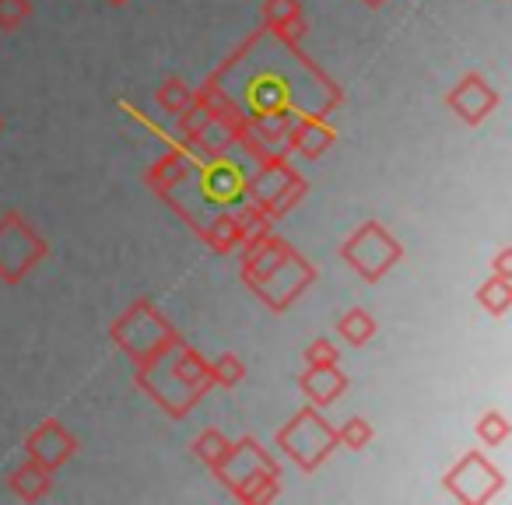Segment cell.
I'll return each instance as SVG.
<instances>
[{
  "label": "cell",
  "instance_id": "obj_1",
  "mask_svg": "<svg viewBox=\"0 0 512 505\" xmlns=\"http://www.w3.org/2000/svg\"><path fill=\"white\" fill-rule=\"evenodd\" d=\"M211 81L225 92L246 127L264 113H292L299 120L327 116L344 99L337 81L327 78L299 43H285L264 25L211 74Z\"/></svg>",
  "mask_w": 512,
  "mask_h": 505
},
{
  "label": "cell",
  "instance_id": "obj_2",
  "mask_svg": "<svg viewBox=\"0 0 512 505\" xmlns=\"http://www.w3.org/2000/svg\"><path fill=\"white\" fill-rule=\"evenodd\" d=\"M235 253H239L246 288L264 302L271 313H285V309L316 281V267L302 257L299 249L288 246V242L274 232L264 235V239L242 242Z\"/></svg>",
  "mask_w": 512,
  "mask_h": 505
},
{
  "label": "cell",
  "instance_id": "obj_3",
  "mask_svg": "<svg viewBox=\"0 0 512 505\" xmlns=\"http://www.w3.org/2000/svg\"><path fill=\"white\" fill-rule=\"evenodd\" d=\"M134 383L162 407L169 418H186L197 407V400L214 386L211 362L197 348L179 337L172 348H165L155 362L137 365Z\"/></svg>",
  "mask_w": 512,
  "mask_h": 505
},
{
  "label": "cell",
  "instance_id": "obj_4",
  "mask_svg": "<svg viewBox=\"0 0 512 505\" xmlns=\"http://www.w3.org/2000/svg\"><path fill=\"white\" fill-rule=\"evenodd\" d=\"M109 334H113L116 348L127 351L134 365L155 362L165 348H172V344L179 341L176 327H172L155 309V302H148V299H137L134 306L109 327Z\"/></svg>",
  "mask_w": 512,
  "mask_h": 505
},
{
  "label": "cell",
  "instance_id": "obj_5",
  "mask_svg": "<svg viewBox=\"0 0 512 505\" xmlns=\"http://www.w3.org/2000/svg\"><path fill=\"white\" fill-rule=\"evenodd\" d=\"M309 193L306 176L292 169L288 155H267L253 165L249 172V183H246V197L249 204H256L260 211H267L274 221L281 214H288L302 197Z\"/></svg>",
  "mask_w": 512,
  "mask_h": 505
},
{
  "label": "cell",
  "instance_id": "obj_6",
  "mask_svg": "<svg viewBox=\"0 0 512 505\" xmlns=\"http://www.w3.org/2000/svg\"><path fill=\"white\" fill-rule=\"evenodd\" d=\"M341 257L358 278L376 285V281H383L386 274L400 264L404 246H400V239H393L390 228H383L379 221H365L362 228H355V232L344 239Z\"/></svg>",
  "mask_w": 512,
  "mask_h": 505
},
{
  "label": "cell",
  "instance_id": "obj_7",
  "mask_svg": "<svg viewBox=\"0 0 512 505\" xmlns=\"http://www.w3.org/2000/svg\"><path fill=\"white\" fill-rule=\"evenodd\" d=\"M281 453L299 470H316L337 449V428L320 414V407H302L292 421L278 432Z\"/></svg>",
  "mask_w": 512,
  "mask_h": 505
},
{
  "label": "cell",
  "instance_id": "obj_8",
  "mask_svg": "<svg viewBox=\"0 0 512 505\" xmlns=\"http://www.w3.org/2000/svg\"><path fill=\"white\" fill-rule=\"evenodd\" d=\"M50 253V242L29 225L18 211H8L0 218V281L18 285L29 278L36 264H43Z\"/></svg>",
  "mask_w": 512,
  "mask_h": 505
},
{
  "label": "cell",
  "instance_id": "obj_9",
  "mask_svg": "<svg viewBox=\"0 0 512 505\" xmlns=\"http://www.w3.org/2000/svg\"><path fill=\"white\" fill-rule=\"evenodd\" d=\"M442 484H446V491L456 498V502L484 505V502H491L498 491H502V474H498L495 463L484 460V453L470 449V453H463L460 460L446 470Z\"/></svg>",
  "mask_w": 512,
  "mask_h": 505
},
{
  "label": "cell",
  "instance_id": "obj_10",
  "mask_svg": "<svg viewBox=\"0 0 512 505\" xmlns=\"http://www.w3.org/2000/svg\"><path fill=\"white\" fill-rule=\"evenodd\" d=\"M446 106L453 109L467 127H477V123H484L491 113H495L498 92L491 88V81L484 78V74L470 71L446 92Z\"/></svg>",
  "mask_w": 512,
  "mask_h": 505
},
{
  "label": "cell",
  "instance_id": "obj_11",
  "mask_svg": "<svg viewBox=\"0 0 512 505\" xmlns=\"http://www.w3.org/2000/svg\"><path fill=\"white\" fill-rule=\"evenodd\" d=\"M260 470H281V467H278V460L253 439V435H242L239 442H232L225 460L214 467V474H218V481L232 491L235 484L246 481L249 474H260Z\"/></svg>",
  "mask_w": 512,
  "mask_h": 505
},
{
  "label": "cell",
  "instance_id": "obj_12",
  "mask_svg": "<svg viewBox=\"0 0 512 505\" xmlns=\"http://www.w3.org/2000/svg\"><path fill=\"white\" fill-rule=\"evenodd\" d=\"M25 453H29V460L43 463L46 470H60L78 453V439H74L57 418H46L43 425H36V432H29Z\"/></svg>",
  "mask_w": 512,
  "mask_h": 505
},
{
  "label": "cell",
  "instance_id": "obj_13",
  "mask_svg": "<svg viewBox=\"0 0 512 505\" xmlns=\"http://www.w3.org/2000/svg\"><path fill=\"white\" fill-rule=\"evenodd\" d=\"M337 141V127H330L323 116H302L295 120V127L288 130L285 155H302V158H320L330 151V144Z\"/></svg>",
  "mask_w": 512,
  "mask_h": 505
},
{
  "label": "cell",
  "instance_id": "obj_14",
  "mask_svg": "<svg viewBox=\"0 0 512 505\" xmlns=\"http://www.w3.org/2000/svg\"><path fill=\"white\" fill-rule=\"evenodd\" d=\"M299 386L309 397V404L323 411V407H330L337 397H344V390H348V376L337 369V362L334 365H309V369L299 376Z\"/></svg>",
  "mask_w": 512,
  "mask_h": 505
},
{
  "label": "cell",
  "instance_id": "obj_15",
  "mask_svg": "<svg viewBox=\"0 0 512 505\" xmlns=\"http://www.w3.org/2000/svg\"><path fill=\"white\" fill-rule=\"evenodd\" d=\"M200 239H204V246L211 249V253H235V249L242 246V239H246V232H242L239 218H235V211H221L214 214L211 221H207L204 228H200Z\"/></svg>",
  "mask_w": 512,
  "mask_h": 505
},
{
  "label": "cell",
  "instance_id": "obj_16",
  "mask_svg": "<svg viewBox=\"0 0 512 505\" xmlns=\"http://www.w3.org/2000/svg\"><path fill=\"white\" fill-rule=\"evenodd\" d=\"M8 488L15 491L22 502H43L53 491V470H46L43 463H36V460H25L18 470H11Z\"/></svg>",
  "mask_w": 512,
  "mask_h": 505
},
{
  "label": "cell",
  "instance_id": "obj_17",
  "mask_svg": "<svg viewBox=\"0 0 512 505\" xmlns=\"http://www.w3.org/2000/svg\"><path fill=\"white\" fill-rule=\"evenodd\" d=\"M232 495L246 505L274 502V498L281 495V470H260V474H249L246 481L235 484Z\"/></svg>",
  "mask_w": 512,
  "mask_h": 505
},
{
  "label": "cell",
  "instance_id": "obj_18",
  "mask_svg": "<svg viewBox=\"0 0 512 505\" xmlns=\"http://www.w3.org/2000/svg\"><path fill=\"white\" fill-rule=\"evenodd\" d=\"M477 306L491 316H505L512 309V278H498L491 274L481 288H477Z\"/></svg>",
  "mask_w": 512,
  "mask_h": 505
},
{
  "label": "cell",
  "instance_id": "obj_19",
  "mask_svg": "<svg viewBox=\"0 0 512 505\" xmlns=\"http://www.w3.org/2000/svg\"><path fill=\"white\" fill-rule=\"evenodd\" d=\"M376 330H379V323L372 320V313H365V309H348V313L337 320V334H341L351 348L369 344L372 337H376Z\"/></svg>",
  "mask_w": 512,
  "mask_h": 505
},
{
  "label": "cell",
  "instance_id": "obj_20",
  "mask_svg": "<svg viewBox=\"0 0 512 505\" xmlns=\"http://www.w3.org/2000/svg\"><path fill=\"white\" fill-rule=\"evenodd\" d=\"M228 449H232V442H228V435L221 432V428H207V432H200L197 442H193V453H197V460L207 463L211 470L225 460Z\"/></svg>",
  "mask_w": 512,
  "mask_h": 505
},
{
  "label": "cell",
  "instance_id": "obj_21",
  "mask_svg": "<svg viewBox=\"0 0 512 505\" xmlns=\"http://www.w3.org/2000/svg\"><path fill=\"white\" fill-rule=\"evenodd\" d=\"M155 99H158V106L165 109L169 116H179L186 106L193 102V88L186 85V81H179V78H169L162 88L155 92Z\"/></svg>",
  "mask_w": 512,
  "mask_h": 505
},
{
  "label": "cell",
  "instance_id": "obj_22",
  "mask_svg": "<svg viewBox=\"0 0 512 505\" xmlns=\"http://www.w3.org/2000/svg\"><path fill=\"white\" fill-rule=\"evenodd\" d=\"M211 379L214 386H225V390H232V386H239L242 379H246V365H242L239 355H218L211 362Z\"/></svg>",
  "mask_w": 512,
  "mask_h": 505
},
{
  "label": "cell",
  "instance_id": "obj_23",
  "mask_svg": "<svg viewBox=\"0 0 512 505\" xmlns=\"http://www.w3.org/2000/svg\"><path fill=\"white\" fill-rule=\"evenodd\" d=\"M509 418H505L502 411H488L481 421H477V439L484 442V446H502L505 439H509Z\"/></svg>",
  "mask_w": 512,
  "mask_h": 505
},
{
  "label": "cell",
  "instance_id": "obj_24",
  "mask_svg": "<svg viewBox=\"0 0 512 505\" xmlns=\"http://www.w3.org/2000/svg\"><path fill=\"white\" fill-rule=\"evenodd\" d=\"M372 442V425L365 418H348L344 421V428H337V446H348V449H365Z\"/></svg>",
  "mask_w": 512,
  "mask_h": 505
},
{
  "label": "cell",
  "instance_id": "obj_25",
  "mask_svg": "<svg viewBox=\"0 0 512 505\" xmlns=\"http://www.w3.org/2000/svg\"><path fill=\"white\" fill-rule=\"evenodd\" d=\"M302 15L299 0H264V29H281Z\"/></svg>",
  "mask_w": 512,
  "mask_h": 505
},
{
  "label": "cell",
  "instance_id": "obj_26",
  "mask_svg": "<svg viewBox=\"0 0 512 505\" xmlns=\"http://www.w3.org/2000/svg\"><path fill=\"white\" fill-rule=\"evenodd\" d=\"M32 18V0H0V32H18Z\"/></svg>",
  "mask_w": 512,
  "mask_h": 505
},
{
  "label": "cell",
  "instance_id": "obj_27",
  "mask_svg": "<svg viewBox=\"0 0 512 505\" xmlns=\"http://www.w3.org/2000/svg\"><path fill=\"white\" fill-rule=\"evenodd\" d=\"M337 358H341V351H337V344L327 341V337H316L306 348V365H334Z\"/></svg>",
  "mask_w": 512,
  "mask_h": 505
},
{
  "label": "cell",
  "instance_id": "obj_28",
  "mask_svg": "<svg viewBox=\"0 0 512 505\" xmlns=\"http://www.w3.org/2000/svg\"><path fill=\"white\" fill-rule=\"evenodd\" d=\"M491 274H498V278H512V246L498 249L495 264H491Z\"/></svg>",
  "mask_w": 512,
  "mask_h": 505
},
{
  "label": "cell",
  "instance_id": "obj_29",
  "mask_svg": "<svg viewBox=\"0 0 512 505\" xmlns=\"http://www.w3.org/2000/svg\"><path fill=\"white\" fill-rule=\"evenodd\" d=\"M106 4H113V8H123V4H130V0H106Z\"/></svg>",
  "mask_w": 512,
  "mask_h": 505
},
{
  "label": "cell",
  "instance_id": "obj_30",
  "mask_svg": "<svg viewBox=\"0 0 512 505\" xmlns=\"http://www.w3.org/2000/svg\"><path fill=\"white\" fill-rule=\"evenodd\" d=\"M365 4H369V8H379V4H386V0H365Z\"/></svg>",
  "mask_w": 512,
  "mask_h": 505
},
{
  "label": "cell",
  "instance_id": "obj_31",
  "mask_svg": "<svg viewBox=\"0 0 512 505\" xmlns=\"http://www.w3.org/2000/svg\"><path fill=\"white\" fill-rule=\"evenodd\" d=\"M0 134H4V120H0Z\"/></svg>",
  "mask_w": 512,
  "mask_h": 505
}]
</instances>
